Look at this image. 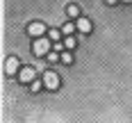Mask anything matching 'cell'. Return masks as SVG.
Returning a JSON list of instances; mask_svg holds the SVG:
<instances>
[{"mask_svg":"<svg viewBox=\"0 0 132 123\" xmlns=\"http://www.w3.org/2000/svg\"><path fill=\"white\" fill-rule=\"evenodd\" d=\"M75 25H78V32H82V34H89V32H91V21L84 18V16L75 18Z\"/></svg>","mask_w":132,"mask_h":123,"instance_id":"cell-6","label":"cell"},{"mask_svg":"<svg viewBox=\"0 0 132 123\" xmlns=\"http://www.w3.org/2000/svg\"><path fill=\"white\" fill-rule=\"evenodd\" d=\"M43 84H46V89H50V91H55V89H59V75L55 73V71H46L43 73Z\"/></svg>","mask_w":132,"mask_h":123,"instance_id":"cell-3","label":"cell"},{"mask_svg":"<svg viewBox=\"0 0 132 123\" xmlns=\"http://www.w3.org/2000/svg\"><path fill=\"white\" fill-rule=\"evenodd\" d=\"M27 34L30 37H48V27H46V23H41V21H34V23H30L27 25Z\"/></svg>","mask_w":132,"mask_h":123,"instance_id":"cell-2","label":"cell"},{"mask_svg":"<svg viewBox=\"0 0 132 123\" xmlns=\"http://www.w3.org/2000/svg\"><path fill=\"white\" fill-rule=\"evenodd\" d=\"M46 57H48V62H57V59H62V53H57V50H50Z\"/></svg>","mask_w":132,"mask_h":123,"instance_id":"cell-13","label":"cell"},{"mask_svg":"<svg viewBox=\"0 0 132 123\" xmlns=\"http://www.w3.org/2000/svg\"><path fill=\"white\" fill-rule=\"evenodd\" d=\"M66 14H68V18H80V16H78L80 7H78V5H68V7H66Z\"/></svg>","mask_w":132,"mask_h":123,"instance_id":"cell-7","label":"cell"},{"mask_svg":"<svg viewBox=\"0 0 132 123\" xmlns=\"http://www.w3.org/2000/svg\"><path fill=\"white\" fill-rule=\"evenodd\" d=\"M21 68L23 66H21L18 57H7V59H5V73H7V75H16Z\"/></svg>","mask_w":132,"mask_h":123,"instance_id":"cell-5","label":"cell"},{"mask_svg":"<svg viewBox=\"0 0 132 123\" xmlns=\"http://www.w3.org/2000/svg\"><path fill=\"white\" fill-rule=\"evenodd\" d=\"M66 46L64 43H59V41H55V46H53V50H57V53H62V50H64Z\"/></svg>","mask_w":132,"mask_h":123,"instance_id":"cell-14","label":"cell"},{"mask_svg":"<svg viewBox=\"0 0 132 123\" xmlns=\"http://www.w3.org/2000/svg\"><path fill=\"white\" fill-rule=\"evenodd\" d=\"M121 2H132V0H121Z\"/></svg>","mask_w":132,"mask_h":123,"instance_id":"cell-16","label":"cell"},{"mask_svg":"<svg viewBox=\"0 0 132 123\" xmlns=\"http://www.w3.org/2000/svg\"><path fill=\"white\" fill-rule=\"evenodd\" d=\"M75 30H78V25H75V23H64V25H62V32H64L66 37H71Z\"/></svg>","mask_w":132,"mask_h":123,"instance_id":"cell-8","label":"cell"},{"mask_svg":"<svg viewBox=\"0 0 132 123\" xmlns=\"http://www.w3.org/2000/svg\"><path fill=\"white\" fill-rule=\"evenodd\" d=\"M62 62H64V64H71V62H73V53H71V50H62Z\"/></svg>","mask_w":132,"mask_h":123,"instance_id":"cell-10","label":"cell"},{"mask_svg":"<svg viewBox=\"0 0 132 123\" xmlns=\"http://www.w3.org/2000/svg\"><path fill=\"white\" fill-rule=\"evenodd\" d=\"M53 50V41L48 39V37H37L34 43H32V53L37 55V57H46V55Z\"/></svg>","mask_w":132,"mask_h":123,"instance_id":"cell-1","label":"cell"},{"mask_svg":"<svg viewBox=\"0 0 132 123\" xmlns=\"http://www.w3.org/2000/svg\"><path fill=\"white\" fill-rule=\"evenodd\" d=\"M64 46L68 48V50H73V48H75V37H73V34L66 37V39H64Z\"/></svg>","mask_w":132,"mask_h":123,"instance_id":"cell-11","label":"cell"},{"mask_svg":"<svg viewBox=\"0 0 132 123\" xmlns=\"http://www.w3.org/2000/svg\"><path fill=\"white\" fill-rule=\"evenodd\" d=\"M41 87H46V84H43L41 80H34V82H30V91H32V94H39V91H41Z\"/></svg>","mask_w":132,"mask_h":123,"instance_id":"cell-9","label":"cell"},{"mask_svg":"<svg viewBox=\"0 0 132 123\" xmlns=\"http://www.w3.org/2000/svg\"><path fill=\"white\" fill-rule=\"evenodd\" d=\"M18 80L23 82V84H30V82L37 80V68L34 66H23L18 71Z\"/></svg>","mask_w":132,"mask_h":123,"instance_id":"cell-4","label":"cell"},{"mask_svg":"<svg viewBox=\"0 0 132 123\" xmlns=\"http://www.w3.org/2000/svg\"><path fill=\"white\" fill-rule=\"evenodd\" d=\"M59 34H62V32L55 30V27H53V30H48V39H50V41H59Z\"/></svg>","mask_w":132,"mask_h":123,"instance_id":"cell-12","label":"cell"},{"mask_svg":"<svg viewBox=\"0 0 132 123\" xmlns=\"http://www.w3.org/2000/svg\"><path fill=\"white\" fill-rule=\"evenodd\" d=\"M107 5H116V2H119V0H105Z\"/></svg>","mask_w":132,"mask_h":123,"instance_id":"cell-15","label":"cell"}]
</instances>
